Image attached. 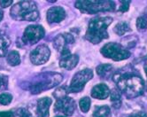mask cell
<instances>
[{
  "label": "cell",
  "instance_id": "6da1fadb",
  "mask_svg": "<svg viewBox=\"0 0 147 117\" xmlns=\"http://www.w3.org/2000/svg\"><path fill=\"white\" fill-rule=\"evenodd\" d=\"M113 80L116 83L119 90L127 98H136L144 93V83L141 76L138 74H115Z\"/></svg>",
  "mask_w": 147,
  "mask_h": 117
},
{
  "label": "cell",
  "instance_id": "7a4b0ae2",
  "mask_svg": "<svg viewBox=\"0 0 147 117\" xmlns=\"http://www.w3.org/2000/svg\"><path fill=\"white\" fill-rule=\"evenodd\" d=\"M113 22L111 17H97L92 19L88 26L86 32V39L92 44H98L104 39L109 37L107 28Z\"/></svg>",
  "mask_w": 147,
  "mask_h": 117
},
{
  "label": "cell",
  "instance_id": "3957f363",
  "mask_svg": "<svg viewBox=\"0 0 147 117\" xmlns=\"http://www.w3.org/2000/svg\"><path fill=\"white\" fill-rule=\"evenodd\" d=\"M10 15L17 20L35 21L38 19L39 13L35 2L20 1L12 7Z\"/></svg>",
  "mask_w": 147,
  "mask_h": 117
},
{
  "label": "cell",
  "instance_id": "277c9868",
  "mask_svg": "<svg viewBox=\"0 0 147 117\" xmlns=\"http://www.w3.org/2000/svg\"><path fill=\"white\" fill-rule=\"evenodd\" d=\"M76 7L82 13L93 14L100 12H112L115 9V4L113 1H77Z\"/></svg>",
  "mask_w": 147,
  "mask_h": 117
},
{
  "label": "cell",
  "instance_id": "5b68a950",
  "mask_svg": "<svg viewBox=\"0 0 147 117\" xmlns=\"http://www.w3.org/2000/svg\"><path fill=\"white\" fill-rule=\"evenodd\" d=\"M100 51L106 58L112 59L115 61L126 60L130 56V52L128 50L123 49L121 45L116 43H109L105 45L101 48Z\"/></svg>",
  "mask_w": 147,
  "mask_h": 117
},
{
  "label": "cell",
  "instance_id": "8992f818",
  "mask_svg": "<svg viewBox=\"0 0 147 117\" xmlns=\"http://www.w3.org/2000/svg\"><path fill=\"white\" fill-rule=\"evenodd\" d=\"M93 77V72L90 69H83L75 74L69 86V92L76 93L82 91L85 84Z\"/></svg>",
  "mask_w": 147,
  "mask_h": 117
},
{
  "label": "cell",
  "instance_id": "52a82bcc",
  "mask_svg": "<svg viewBox=\"0 0 147 117\" xmlns=\"http://www.w3.org/2000/svg\"><path fill=\"white\" fill-rule=\"evenodd\" d=\"M45 29L40 25H30L25 31L22 40L25 45H35L45 37Z\"/></svg>",
  "mask_w": 147,
  "mask_h": 117
},
{
  "label": "cell",
  "instance_id": "ba28073f",
  "mask_svg": "<svg viewBox=\"0 0 147 117\" xmlns=\"http://www.w3.org/2000/svg\"><path fill=\"white\" fill-rule=\"evenodd\" d=\"M76 110V103L73 99L65 96L59 99H57V102L54 106V111L64 114L67 116H70L74 114Z\"/></svg>",
  "mask_w": 147,
  "mask_h": 117
},
{
  "label": "cell",
  "instance_id": "9c48e42d",
  "mask_svg": "<svg viewBox=\"0 0 147 117\" xmlns=\"http://www.w3.org/2000/svg\"><path fill=\"white\" fill-rule=\"evenodd\" d=\"M51 55L50 49L47 45H42L34 49L30 53V60L35 65H42L45 63Z\"/></svg>",
  "mask_w": 147,
  "mask_h": 117
},
{
  "label": "cell",
  "instance_id": "30bf717a",
  "mask_svg": "<svg viewBox=\"0 0 147 117\" xmlns=\"http://www.w3.org/2000/svg\"><path fill=\"white\" fill-rule=\"evenodd\" d=\"M74 42H75V38H74V37L71 34H61L55 38L54 46L61 53L63 51L69 50L68 45L73 44Z\"/></svg>",
  "mask_w": 147,
  "mask_h": 117
},
{
  "label": "cell",
  "instance_id": "8fae6325",
  "mask_svg": "<svg viewBox=\"0 0 147 117\" xmlns=\"http://www.w3.org/2000/svg\"><path fill=\"white\" fill-rule=\"evenodd\" d=\"M66 17L65 10L60 6H54L48 10L47 20L49 23H59Z\"/></svg>",
  "mask_w": 147,
  "mask_h": 117
},
{
  "label": "cell",
  "instance_id": "7c38bea8",
  "mask_svg": "<svg viewBox=\"0 0 147 117\" xmlns=\"http://www.w3.org/2000/svg\"><path fill=\"white\" fill-rule=\"evenodd\" d=\"M51 105V99L42 98L37 102L36 115L37 117H49V108Z\"/></svg>",
  "mask_w": 147,
  "mask_h": 117
},
{
  "label": "cell",
  "instance_id": "4fadbf2b",
  "mask_svg": "<svg viewBox=\"0 0 147 117\" xmlns=\"http://www.w3.org/2000/svg\"><path fill=\"white\" fill-rule=\"evenodd\" d=\"M79 61V57L76 54H67L65 56H61L59 60V66L67 70H71L75 68Z\"/></svg>",
  "mask_w": 147,
  "mask_h": 117
},
{
  "label": "cell",
  "instance_id": "5bb4252c",
  "mask_svg": "<svg viewBox=\"0 0 147 117\" xmlns=\"http://www.w3.org/2000/svg\"><path fill=\"white\" fill-rule=\"evenodd\" d=\"M110 95V90L105 83H99L96 85L91 91V96L98 99H106Z\"/></svg>",
  "mask_w": 147,
  "mask_h": 117
},
{
  "label": "cell",
  "instance_id": "9a60e30c",
  "mask_svg": "<svg viewBox=\"0 0 147 117\" xmlns=\"http://www.w3.org/2000/svg\"><path fill=\"white\" fill-rule=\"evenodd\" d=\"M11 41L4 34H0V57H5L8 53V47Z\"/></svg>",
  "mask_w": 147,
  "mask_h": 117
},
{
  "label": "cell",
  "instance_id": "2e32d148",
  "mask_svg": "<svg viewBox=\"0 0 147 117\" xmlns=\"http://www.w3.org/2000/svg\"><path fill=\"white\" fill-rule=\"evenodd\" d=\"M113 30L115 31V33H116L117 35L122 36L125 33H127V32H129L131 30V28H130L128 22H126V21H121V22H119L116 26L114 27Z\"/></svg>",
  "mask_w": 147,
  "mask_h": 117
},
{
  "label": "cell",
  "instance_id": "e0dca14e",
  "mask_svg": "<svg viewBox=\"0 0 147 117\" xmlns=\"http://www.w3.org/2000/svg\"><path fill=\"white\" fill-rule=\"evenodd\" d=\"M6 60H7V62L9 65H11L13 67L19 65L20 62V57L19 52L15 51H12L8 52Z\"/></svg>",
  "mask_w": 147,
  "mask_h": 117
},
{
  "label": "cell",
  "instance_id": "ac0fdd59",
  "mask_svg": "<svg viewBox=\"0 0 147 117\" xmlns=\"http://www.w3.org/2000/svg\"><path fill=\"white\" fill-rule=\"evenodd\" d=\"M110 115V108L107 106H97L93 113V117H108Z\"/></svg>",
  "mask_w": 147,
  "mask_h": 117
},
{
  "label": "cell",
  "instance_id": "d6986e66",
  "mask_svg": "<svg viewBox=\"0 0 147 117\" xmlns=\"http://www.w3.org/2000/svg\"><path fill=\"white\" fill-rule=\"evenodd\" d=\"M111 101L113 103V106L115 108H118L121 104V93L117 90H113L111 92Z\"/></svg>",
  "mask_w": 147,
  "mask_h": 117
},
{
  "label": "cell",
  "instance_id": "ffe728a7",
  "mask_svg": "<svg viewBox=\"0 0 147 117\" xmlns=\"http://www.w3.org/2000/svg\"><path fill=\"white\" fill-rule=\"evenodd\" d=\"M112 70V66L109 64H103L97 68V73L100 76H105L106 74Z\"/></svg>",
  "mask_w": 147,
  "mask_h": 117
},
{
  "label": "cell",
  "instance_id": "44dd1931",
  "mask_svg": "<svg viewBox=\"0 0 147 117\" xmlns=\"http://www.w3.org/2000/svg\"><path fill=\"white\" fill-rule=\"evenodd\" d=\"M80 108L81 110L83 112V113H86L90 110V99L88 98V97H84L82 98L81 100H80Z\"/></svg>",
  "mask_w": 147,
  "mask_h": 117
},
{
  "label": "cell",
  "instance_id": "7402d4cb",
  "mask_svg": "<svg viewBox=\"0 0 147 117\" xmlns=\"http://www.w3.org/2000/svg\"><path fill=\"white\" fill-rule=\"evenodd\" d=\"M13 99V97L11 94H8V93H2L0 95V104L2 105H8L10 102L12 101Z\"/></svg>",
  "mask_w": 147,
  "mask_h": 117
},
{
  "label": "cell",
  "instance_id": "603a6c76",
  "mask_svg": "<svg viewBox=\"0 0 147 117\" xmlns=\"http://www.w3.org/2000/svg\"><path fill=\"white\" fill-rule=\"evenodd\" d=\"M136 28H138L139 30L146 29L147 28V20L143 17H139L138 20H136Z\"/></svg>",
  "mask_w": 147,
  "mask_h": 117
},
{
  "label": "cell",
  "instance_id": "cb8c5ba5",
  "mask_svg": "<svg viewBox=\"0 0 147 117\" xmlns=\"http://www.w3.org/2000/svg\"><path fill=\"white\" fill-rule=\"evenodd\" d=\"M16 117H34L32 113L27 108H20L17 111V116Z\"/></svg>",
  "mask_w": 147,
  "mask_h": 117
},
{
  "label": "cell",
  "instance_id": "d4e9b609",
  "mask_svg": "<svg viewBox=\"0 0 147 117\" xmlns=\"http://www.w3.org/2000/svg\"><path fill=\"white\" fill-rule=\"evenodd\" d=\"M129 5H130V1H121V5L119 8V11L120 12H127L129 8Z\"/></svg>",
  "mask_w": 147,
  "mask_h": 117
},
{
  "label": "cell",
  "instance_id": "484cf974",
  "mask_svg": "<svg viewBox=\"0 0 147 117\" xmlns=\"http://www.w3.org/2000/svg\"><path fill=\"white\" fill-rule=\"evenodd\" d=\"M0 117H14V114L12 111L0 112Z\"/></svg>",
  "mask_w": 147,
  "mask_h": 117
},
{
  "label": "cell",
  "instance_id": "4316f807",
  "mask_svg": "<svg viewBox=\"0 0 147 117\" xmlns=\"http://www.w3.org/2000/svg\"><path fill=\"white\" fill-rule=\"evenodd\" d=\"M13 4V1H10V0H8V1H0V5H1L3 8H5V7H8L9 5H11Z\"/></svg>",
  "mask_w": 147,
  "mask_h": 117
},
{
  "label": "cell",
  "instance_id": "83f0119b",
  "mask_svg": "<svg viewBox=\"0 0 147 117\" xmlns=\"http://www.w3.org/2000/svg\"><path fill=\"white\" fill-rule=\"evenodd\" d=\"M131 117H147V114L144 112H138L130 115Z\"/></svg>",
  "mask_w": 147,
  "mask_h": 117
},
{
  "label": "cell",
  "instance_id": "f1b7e54d",
  "mask_svg": "<svg viewBox=\"0 0 147 117\" xmlns=\"http://www.w3.org/2000/svg\"><path fill=\"white\" fill-rule=\"evenodd\" d=\"M3 17H4V13H3V11H1V10H0V21L2 20Z\"/></svg>",
  "mask_w": 147,
  "mask_h": 117
},
{
  "label": "cell",
  "instance_id": "f546056e",
  "mask_svg": "<svg viewBox=\"0 0 147 117\" xmlns=\"http://www.w3.org/2000/svg\"><path fill=\"white\" fill-rule=\"evenodd\" d=\"M3 86V78L0 76V88Z\"/></svg>",
  "mask_w": 147,
  "mask_h": 117
},
{
  "label": "cell",
  "instance_id": "4dcf8cb0",
  "mask_svg": "<svg viewBox=\"0 0 147 117\" xmlns=\"http://www.w3.org/2000/svg\"><path fill=\"white\" fill-rule=\"evenodd\" d=\"M144 71H145V74H146V76H147V65L146 66H144Z\"/></svg>",
  "mask_w": 147,
  "mask_h": 117
},
{
  "label": "cell",
  "instance_id": "1f68e13d",
  "mask_svg": "<svg viewBox=\"0 0 147 117\" xmlns=\"http://www.w3.org/2000/svg\"><path fill=\"white\" fill-rule=\"evenodd\" d=\"M56 117H65V116H56Z\"/></svg>",
  "mask_w": 147,
  "mask_h": 117
},
{
  "label": "cell",
  "instance_id": "d6a6232c",
  "mask_svg": "<svg viewBox=\"0 0 147 117\" xmlns=\"http://www.w3.org/2000/svg\"><path fill=\"white\" fill-rule=\"evenodd\" d=\"M129 117H131V116H129Z\"/></svg>",
  "mask_w": 147,
  "mask_h": 117
}]
</instances>
